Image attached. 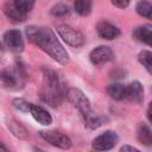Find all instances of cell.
<instances>
[{"instance_id":"1","label":"cell","mask_w":152,"mask_h":152,"mask_svg":"<svg viewBox=\"0 0 152 152\" xmlns=\"http://www.w3.org/2000/svg\"><path fill=\"white\" fill-rule=\"evenodd\" d=\"M25 33L31 43L40 48L50 57L57 61L61 64H66L69 62V55L59 43L55 33L46 27L28 26L25 30Z\"/></svg>"},{"instance_id":"2","label":"cell","mask_w":152,"mask_h":152,"mask_svg":"<svg viewBox=\"0 0 152 152\" xmlns=\"http://www.w3.org/2000/svg\"><path fill=\"white\" fill-rule=\"evenodd\" d=\"M65 89L58 74L51 69H43L40 99L51 107L59 106L65 97Z\"/></svg>"},{"instance_id":"3","label":"cell","mask_w":152,"mask_h":152,"mask_svg":"<svg viewBox=\"0 0 152 152\" xmlns=\"http://www.w3.org/2000/svg\"><path fill=\"white\" fill-rule=\"evenodd\" d=\"M65 96L68 97V100L74 104V107H76L80 113L82 114L83 119H86L87 116H89L93 110H91V107H90V102L88 100V97L80 90V89H76V88H70Z\"/></svg>"},{"instance_id":"4","label":"cell","mask_w":152,"mask_h":152,"mask_svg":"<svg viewBox=\"0 0 152 152\" xmlns=\"http://www.w3.org/2000/svg\"><path fill=\"white\" fill-rule=\"evenodd\" d=\"M56 28H57V33L59 34V37L70 46L78 48L84 44V37L78 30L69 25H65V24H59L57 25Z\"/></svg>"},{"instance_id":"5","label":"cell","mask_w":152,"mask_h":152,"mask_svg":"<svg viewBox=\"0 0 152 152\" xmlns=\"http://www.w3.org/2000/svg\"><path fill=\"white\" fill-rule=\"evenodd\" d=\"M39 134L45 141H48L49 144H51L56 147H59V148H63V150H66V148L71 147L70 138L68 135H65L64 133L59 132V131H55V129L42 131V132H39Z\"/></svg>"},{"instance_id":"6","label":"cell","mask_w":152,"mask_h":152,"mask_svg":"<svg viewBox=\"0 0 152 152\" xmlns=\"http://www.w3.org/2000/svg\"><path fill=\"white\" fill-rule=\"evenodd\" d=\"M118 140L119 138L115 132L107 131L93 140L91 147L96 151H108V150H112L118 144Z\"/></svg>"},{"instance_id":"7","label":"cell","mask_w":152,"mask_h":152,"mask_svg":"<svg viewBox=\"0 0 152 152\" xmlns=\"http://www.w3.org/2000/svg\"><path fill=\"white\" fill-rule=\"evenodd\" d=\"M4 43L5 45L15 53H19L24 50V40L21 33L18 30H8L4 34Z\"/></svg>"},{"instance_id":"8","label":"cell","mask_w":152,"mask_h":152,"mask_svg":"<svg viewBox=\"0 0 152 152\" xmlns=\"http://www.w3.org/2000/svg\"><path fill=\"white\" fill-rule=\"evenodd\" d=\"M89 58H90V62L93 64L101 65V64H104V63H108V62L113 61L114 59V52L109 46L101 45V46L95 48L90 52Z\"/></svg>"},{"instance_id":"9","label":"cell","mask_w":152,"mask_h":152,"mask_svg":"<svg viewBox=\"0 0 152 152\" xmlns=\"http://www.w3.org/2000/svg\"><path fill=\"white\" fill-rule=\"evenodd\" d=\"M96 30H97V33L101 38L103 39H115L120 36V30L113 25L112 23L107 21V20H101L97 23V26H96Z\"/></svg>"},{"instance_id":"10","label":"cell","mask_w":152,"mask_h":152,"mask_svg":"<svg viewBox=\"0 0 152 152\" xmlns=\"http://www.w3.org/2000/svg\"><path fill=\"white\" fill-rule=\"evenodd\" d=\"M4 13L5 15L13 23H23L25 21L27 14L24 13L23 11H20L15 4L13 2V0H7L4 5Z\"/></svg>"},{"instance_id":"11","label":"cell","mask_w":152,"mask_h":152,"mask_svg":"<svg viewBox=\"0 0 152 152\" xmlns=\"http://www.w3.org/2000/svg\"><path fill=\"white\" fill-rule=\"evenodd\" d=\"M20 80L19 76L10 70H1L0 71V87L10 90H15L19 88Z\"/></svg>"},{"instance_id":"12","label":"cell","mask_w":152,"mask_h":152,"mask_svg":"<svg viewBox=\"0 0 152 152\" xmlns=\"http://www.w3.org/2000/svg\"><path fill=\"white\" fill-rule=\"evenodd\" d=\"M28 113L33 116V119L43 125V126H49L51 122H52V118L50 115V113L44 109L43 107L40 106H37V104H33V103H30V107H28Z\"/></svg>"},{"instance_id":"13","label":"cell","mask_w":152,"mask_h":152,"mask_svg":"<svg viewBox=\"0 0 152 152\" xmlns=\"http://www.w3.org/2000/svg\"><path fill=\"white\" fill-rule=\"evenodd\" d=\"M126 99L135 102V103H141L144 100V88L140 82L133 81L127 86V96Z\"/></svg>"},{"instance_id":"14","label":"cell","mask_w":152,"mask_h":152,"mask_svg":"<svg viewBox=\"0 0 152 152\" xmlns=\"http://www.w3.org/2000/svg\"><path fill=\"white\" fill-rule=\"evenodd\" d=\"M133 38L138 42H141L146 45H151V40H152V26L150 24L142 25L137 27L133 31Z\"/></svg>"},{"instance_id":"15","label":"cell","mask_w":152,"mask_h":152,"mask_svg":"<svg viewBox=\"0 0 152 152\" xmlns=\"http://www.w3.org/2000/svg\"><path fill=\"white\" fill-rule=\"evenodd\" d=\"M137 138H138L139 142L142 144V145L150 146L152 144V133H151L150 127L146 124L140 122L138 125V127H137Z\"/></svg>"},{"instance_id":"16","label":"cell","mask_w":152,"mask_h":152,"mask_svg":"<svg viewBox=\"0 0 152 152\" xmlns=\"http://www.w3.org/2000/svg\"><path fill=\"white\" fill-rule=\"evenodd\" d=\"M107 93L114 100H125L127 96V86H124L121 83H113L108 86Z\"/></svg>"},{"instance_id":"17","label":"cell","mask_w":152,"mask_h":152,"mask_svg":"<svg viewBox=\"0 0 152 152\" xmlns=\"http://www.w3.org/2000/svg\"><path fill=\"white\" fill-rule=\"evenodd\" d=\"M7 127H8V129L13 133V135H15L17 138L24 139V138L27 137V131H26V128H25L20 122H18V121L14 120V119L7 120Z\"/></svg>"},{"instance_id":"18","label":"cell","mask_w":152,"mask_h":152,"mask_svg":"<svg viewBox=\"0 0 152 152\" xmlns=\"http://www.w3.org/2000/svg\"><path fill=\"white\" fill-rule=\"evenodd\" d=\"M84 120V124L88 128L90 129H95V128H99L100 126H102L104 122H106V118L100 115V114H96V113H91L88 118L83 119Z\"/></svg>"},{"instance_id":"19","label":"cell","mask_w":152,"mask_h":152,"mask_svg":"<svg viewBox=\"0 0 152 152\" xmlns=\"http://www.w3.org/2000/svg\"><path fill=\"white\" fill-rule=\"evenodd\" d=\"M91 0H75V11L80 15H88L91 12Z\"/></svg>"},{"instance_id":"20","label":"cell","mask_w":152,"mask_h":152,"mask_svg":"<svg viewBox=\"0 0 152 152\" xmlns=\"http://www.w3.org/2000/svg\"><path fill=\"white\" fill-rule=\"evenodd\" d=\"M137 12L139 15L141 17H145L147 19H151L152 18V5L150 1L147 0H141L137 4V7H135Z\"/></svg>"},{"instance_id":"21","label":"cell","mask_w":152,"mask_h":152,"mask_svg":"<svg viewBox=\"0 0 152 152\" xmlns=\"http://www.w3.org/2000/svg\"><path fill=\"white\" fill-rule=\"evenodd\" d=\"M138 59L142 64V66H145V69L148 72L152 71V53L150 51H147V50L141 51L138 56Z\"/></svg>"},{"instance_id":"22","label":"cell","mask_w":152,"mask_h":152,"mask_svg":"<svg viewBox=\"0 0 152 152\" xmlns=\"http://www.w3.org/2000/svg\"><path fill=\"white\" fill-rule=\"evenodd\" d=\"M34 1L36 0H13V2L15 4V6L20 11H23L24 13H26V14L33 8Z\"/></svg>"},{"instance_id":"23","label":"cell","mask_w":152,"mask_h":152,"mask_svg":"<svg viewBox=\"0 0 152 152\" xmlns=\"http://www.w3.org/2000/svg\"><path fill=\"white\" fill-rule=\"evenodd\" d=\"M51 14L55 17H65L69 14V7L63 5V4H58L55 7H52Z\"/></svg>"},{"instance_id":"24","label":"cell","mask_w":152,"mask_h":152,"mask_svg":"<svg viewBox=\"0 0 152 152\" xmlns=\"http://www.w3.org/2000/svg\"><path fill=\"white\" fill-rule=\"evenodd\" d=\"M30 103H31V102H27V101L24 100V99H14V100H13V106H14V108H17L18 110L24 112V113H28Z\"/></svg>"},{"instance_id":"25","label":"cell","mask_w":152,"mask_h":152,"mask_svg":"<svg viewBox=\"0 0 152 152\" xmlns=\"http://www.w3.org/2000/svg\"><path fill=\"white\" fill-rule=\"evenodd\" d=\"M112 4L119 8H126L129 5V0H112Z\"/></svg>"},{"instance_id":"26","label":"cell","mask_w":152,"mask_h":152,"mask_svg":"<svg viewBox=\"0 0 152 152\" xmlns=\"http://www.w3.org/2000/svg\"><path fill=\"white\" fill-rule=\"evenodd\" d=\"M120 151H121V152H126V151H131V152H139V150H138V148H135V147H133V146H128V145L122 146V147L120 148Z\"/></svg>"},{"instance_id":"27","label":"cell","mask_w":152,"mask_h":152,"mask_svg":"<svg viewBox=\"0 0 152 152\" xmlns=\"http://www.w3.org/2000/svg\"><path fill=\"white\" fill-rule=\"evenodd\" d=\"M0 151H7V147H6L1 141H0Z\"/></svg>"}]
</instances>
